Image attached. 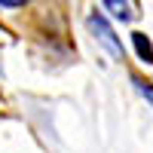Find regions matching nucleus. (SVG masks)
<instances>
[{
    "mask_svg": "<svg viewBox=\"0 0 153 153\" xmlns=\"http://www.w3.org/2000/svg\"><path fill=\"white\" fill-rule=\"evenodd\" d=\"M132 43H135V49H138V58L144 61V65H153V46H150V40L144 34H132Z\"/></svg>",
    "mask_w": 153,
    "mask_h": 153,
    "instance_id": "2",
    "label": "nucleus"
},
{
    "mask_svg": "<svg viewBox=\"0 0 153 153\" xmlns=\"http://www.w3.org/2000/svg\"><path fill=\"white\" fill-rule=\"evenodd\" d=\"M104 6L113 19H120V22H129L132 19V9H129V0H104Z\"/></svg>",
    "mask_w": 153,
    "mask_h": 153,
    "instance_id": "3",
    "label": "nucleus"
},
{
    "mask_svg": "<svg viewBox=\"0 0 153 153\" xmlns=\"http://www.w3.org/2000/svg\"><path fill=\"white\" fill-rule=\"evenodd\" d=\"M132 83H135V89H138V95H141V98L147 101V104L153 107V86H150V83H144V80H138V76H135Z\"/></svg>",
    "mask_w": 153,
    "mask_h": 153,
    "instance_id": "4",
    "label": "nucleus"
},
{
    "mask_svg": "<svg viewBox=\"0 0 153 153\" xmlns=\"http://www.w3.org/2000/svg\"><path fill=\"white\" fill-rule=\"evenodd\" d=\"M31 0H0V6L3 9H22V6H28Z\"/></svg>",
    "mask_w": 153,
    "mask_h": 153,
    "instance_id": "5",
    "label": "nucleus"
},
{
    "mask_svg": "<svg viewBox=\"0 0 153 153\" xmlns=\"http://www.w3.org/2000/svg\"><path fill=\"white\" fill-rule=\"evenodd\" d=\"M86 25H89V31H92V37H95V40H98L101 46H104V49H107V55H110V58H117V61H123V58H126L123 40H120L117 34H113L110 22H107L104 16H101V12H92Z\"/></svg>",
    "mask_w": 153,
    "mask_h": 153,
    "instance_id": "1",
    "label": "nucleus"
}]
</instances>
